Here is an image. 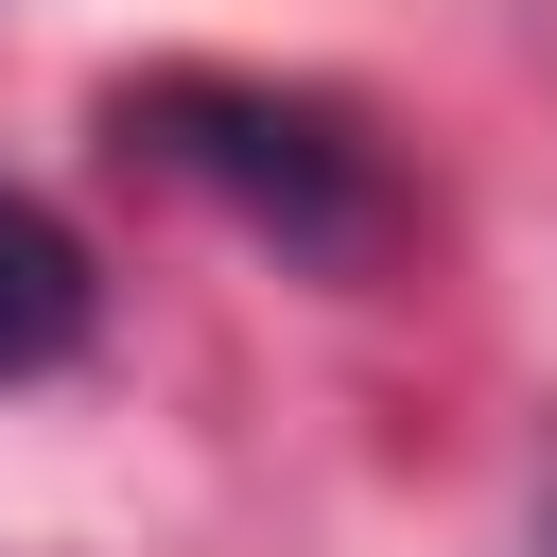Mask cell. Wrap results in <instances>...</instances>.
<instances>
[{
    "mask_svg": "<svg viewBox=\"0 0 557 557\" xmlns=\"http://www.w3.org/2000/svg\"><path fill=\"white\" fill-rule=\"evenodd\" d=\"M540 557H557V540H540Z\"/></svg>",
    "mask_w": 557,
    "mask_h": 557,
    "instance_id": "3957f363",
    "label": "cell"
},
{
    "mask_svg": "<svg viewBox=\"0 0 557 557\" xmlns=\"http://www.w3.org/2000/svg\"><path fill=\"white\" fill-rule=\"evenodd\" d=\"M122 139H139V157H174L191 191H226L244 226H278L296 261H348V244L383 226V174H366V139H348L331 104H296V87L157 70V87H122Z\"/></svg>",
    "mask_w": 557,
    "mask_h": 557,
    "instance_id": "6da1fadb",
    "label": "cell"
},
{
    "mask_svg": "<svg viewBox=\"0 0 557 557\" xmlns=\"http://www.w3.org/2000/svg\"><path fill=\"white\" fill-rule=\"evenodd\" d=\"M87 331H104V278H87V244H70L35 191H0V383H52Z\"/></svg>",
    "mask_w": 557,
    "mask_h": 557,
    "instance_id": "7a4b0ae2",
    "label": "cell"
}]
</instances>
